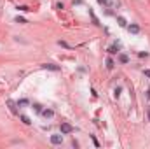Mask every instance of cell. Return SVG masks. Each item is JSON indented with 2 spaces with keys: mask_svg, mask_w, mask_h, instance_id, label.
Returning <instances> with one entry per match:
<instances>
[{
  "mask_svg": "<svg viewBox=\"0 0 150 149\" xmlns=\"http://www.w3.org/2000/svg\"><path fill=\"white\" fill-rule=\"evenodd\" d=\"M59 130H61L63 135H70V133H73V126H72L70 123H61Z\"/></svg>",
  "mask_w": 150,
  "mask_h": 149,
  "instance_id": "cell-1",
  "label": "cell"
},
{
  "mask_svg": "<svg viewBox=\"0 0 150 149\" xmlns=\"http://www.w3.org/2000/svg\"><path fill=\"white\" fill-rule=\"evenodd\" d=\"M7 105H9V109H11L12 114H18V104L14 100H7Z\"/></svg>",
  "mask_w": 150,
  "mask_h": 149,
  "instance_id": "cell-2",
  "label": "cell"
},
{
  "mask_svg": "<svg viewBox=\"0 0 150 149\" xmlns=\"http://www.w3.org/2000/svg\"><path fill=\"white\" fill-rule=\"evenodd\" d=\"M51 142H52L54 146H59V144L63 142V137H61V135H51Z\"/></svg>",
  "mask_w": 150,
  "mask_h": 149,
  "instance_id": "cell-3",
  "label": "cell"
},
{
  "mask_svg": "<svg viewBox=\"0 0 150 149\" xmlns=\"http://www.w3.org/2000/svg\"><path fill=\"white\" fill-rule=\"evenodd\" d=\"M42 67H44V69H47V70H54V72H58V70H59V67H58V65H54V63H44Z\"/></svg>",
  "mask_w": 150,
  "mask_h": 149,
  "instance_id": "cell-4",
  "label": "cell"
},
{
  "mask_svg": "<svg viewBox=\"0 0 150 149\" xmlns=\"http://www.w3.org/2000/svg\"><path fill=\"white\" fill-rule=\"evenodd\" d=\"M127 30H129L131 34H138V32H140V26H138V25H134V23H131V25L127 26Z\"/></svg>",
  "mask_w": 150,
  "mask_h": 149,
  "instance_id": "cell-5",
  "label": "cell"
},
{
  "mask_svg": "<svg viewBox=\"0 0 150 149\" xmlns=\"http://www.w3.org/2000/svg\"><path fill=\"white\" fill-rule=\"evenodd\" d=\"M108 53H110V54H117V53H119V44H112V46L108 47Z\"/></svg>",
  "mask_w": 150,
  "mask_h": 149,
  "instance_id": "cell-6",
  "label": "cell"
},
{
  "mask_svg": "<svg viewBox=\"0 0 150 149\" xmlns=\"http://www.w3.org/2000/svg\"><path fill=\"white\" fill-rule=\"evenodd\" d=\"M40 114H42L44 117H52V116H54V111H51V109H44Z\"/></svg>",
  "mask_w": 150,
  "mask_h": 149,
  "instance_id": "cell-7",
  "label": "cell"
},
{
  "mask_svg": "<svg viewBox=\"0 0 150 149\" xmlns=\"http://www.w3.org/2000/svg\"><path fill=\"white\" fill-rule=\"evenodd\" d=\"M119 62L120 63H129V56L127 54H119Z\"/></svg>",
  "mask_w": 150,
  "mask_h": 149,
  "instance_id": "cell-8",
  "label": "cell"
},
{
  "mask_svg": "<svg viewBox=\"0 0 150 149\" xmlns=\"http://www.w3.org/2000/svg\"><path fill=\"white\" fill-rule=\"evenodd\" d=\"M113 67H115V63H113V60H112V58H107V69H108V70H112Z\"/></svg>",
  "mask_w": 150,
  "mask_h": 149,
  "instance_id": "cell-9",
  "label": "cell"
},
{
  "mask_svg": "<svg viewBox=\"0 0 150 149\" xmlns=\"http://www.w3.org/2000/svg\"><path fill=\"white\" fill-rule=\"evenodd\" d=\"M117 21H119V25H120V26H127V23H126V19H124L122 16H119V18H117Z\"/></svg>",
  "mask_w": 150,
  "mask_h": 149,
  "instance_id": "cell-10",
  "label": "cell"
},
{
  "mask_svg": "<svg viewBox=\"0 0 150 149\" xmlns=\"http://www.w3.org/2000/svg\"><path fill=\"white\" fill-rule=\"evenodd\" d=\"M89 14H91V18H93V21H94V25H100V21H98V18L94 16V12H93V11H89Z\"/></svg>",
  "mask_w": 150,
  "mask_h": 149,
  "instance_id": "cell-11",
  "label": "cell"
},
{
  "mask_svg": "<svg viewBox=\"0 0 150 149\" xmlns=\"http://www.w3.org/2000/svg\"><path fill=\"white\" fill-rule=\"evenodd\" d=\"M19 117H21V121H23L25 125H30V123H32V121L28 119V116H19Z\"/></svg>",
  "mask_w": 150,
  "mask_h": 149,
  "instance_id": "cell-12",
  "label": "cell"
},
{
  "mask_svg": "<svg viewBox=\"0 0 150 149\" xmlns=\"http://www.w3.org/2000/svg\"><path fill=\"white\" fill-rule=\"evenodd\" d=\"M32 107L35 109V112H42V105H40V104H33Z\"/></svg>",
  "mask_w": 150,
  "mask_h": 149,
  "instance_id": "cell-13",
  "label": "cell"
},
{
  "mask_svg": "<svg viewBox=\"0 0 150 149\" xmlns=\"http://www.w3.org/2000/svg\"><path fill=\"white\" fill-rule=\"evenodd\" d=\"M16 23H21V25H23V23H26V19H25V18H19V16H18V18H16Z\"/></svg>",
  "mask_w": 150,
  "mask_h": 149,
  "instance_id": "cell-14",
  "label": "cell"
},
{
  "mask_svg": "<svg viewBox=\"0 0 150 149\" xmlns=\"http://www.w3.org/2000/svg\"><path fill=\"white\" fill-rule=\"evenodd\" d=\"M18 9H19V11H30V9H28V7H26V5H19V7H18Z\"/></svg>",
  "mask_w": 150,
  "mask_h": 149,
  "instance_id": "cell-15",
  "label": "cell"
},
{
  "mask_svg": "<svg viewBox=\"0 0 150 149\" xmlns=\"http://www.w3.org/2000/svg\"><path fill=\"white\" fill-rule=\"evenodd\" d=\"M113 95H115V97H119V95H120V88H115V91H113Z\"/></svg>",
  "mask_w": 150,
  "mask_h": 149,
  "instance_id": "cell-16",
  "label": "cell"
},
{
  "mask_svg": "<svg viewBox=\"0 0 150 149\" xmlns=\"http://www.w3.org/2000/svg\"><path fill=\"white\" fill-rule=\"evenodd\" d=\"M26 104H28V100H19L18 102V105H26Z\"/></svg>",
  "mask_w": 150,
  "mask_h": 149,
  "instance_id": "cell-17",
  "label": "cell"
},
{
  "mask_svg": "<svg viewBox=\"0 0 150 149\" xmlns=\"http://www.w3.org/2000/svg\"><path fill=\"white\" fill-rule=\"evenodd\" d=\"M98 2H100L101 5H105V4H107V0H98Z\"/></svg>",
  "mask_w": 150,
  "mask_h": 149,
  "instance_id": "cell-18",
  "label": "cell"
},
{
  "mask_svg": "<svg viewBox=\"0 0 150 149\" xmlns=\"http://www.w3.org/2000/svg\"><path fill=\"white\" fill-rule=\"evenodd\" d=\"M145 75H147V77L150 79V70H145Z\"/></svg>",
  "mask_w": 150,
  "mask_h": 149,
  "instance_id": "cell-19",
  "label": "cell"
},
{
  "mask_svg": "<svg viewBox=\"0 0 150 149\" xmlns=\"http://www.w3.org/2000/svg\"><path fill=\"white\" fill-rule=\"evenodd\" d=\"M147 97H148V98H150V90H147Z\"/></svg>",
  "mask_w": 150,
  "mask_h": 149,
  "instance_id": "cell-20",
  "label": "cell"
},
{
  "mask_svg": "<svg viewBox=\"0 0 150 149\" xmlns=\"http://www.w3.org/2000/svg\"><path fill=\"white\" fill-rule=\"evenodd\" d=\"M147 112H148V119H150V107H148V111H147Z\"/></svg>",
  "mask_w": 150,
  "mask_h": 149,
  "instance_id": "cell-21",
  "label": "cell"
}]
</instances>
